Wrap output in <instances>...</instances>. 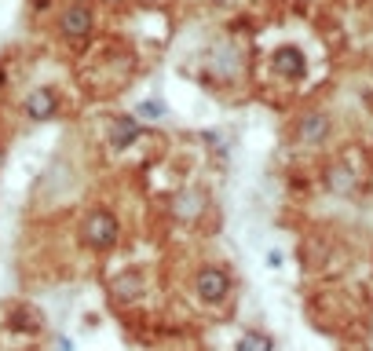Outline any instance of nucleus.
<instances>
[{
	"label": "nucleus",
	"mask_w": 373,
	"mask_h": 351,
	"mask_svg": "<svg viewBox=\"0 0 373 351\" xmlns=\"http://www.w3.org/2000/svg\"><path fill=\"white\" fill-rule=\"evenodd\" d=\"M99 30V15L92 8V0H70L59 15H55V33L62 44H70V48H84L88 40L96 37Z\"/></svg>",
	"instance_id": "4"
},
{
	"label": "nucleus",
	"mask_w": 373,
	"mask_h": 351,
	"mask_svg": "<svg viewBox=\"0 0 373 351\" xmlns=\"http://www.w3.org/2000/svg\"><path fill=\"white\" fill-rule=\"evenodd\" d=\"M110 4H125V0H110Z\"/></svg>",
	"instance_id": "16"
},
{
	"label": "nucleus",
	"mask_w": 373,
	"mask_h": 351,
	"mask_svg": "<svg viewBox=\"0 0 373 351\" xmlns=\"http://www.w3.org/2000/svg\"><path fill=\"white\" fill-rule=\"evenodd\" d=\"M268 66H271V74L282 77L285 84H300L307 77V55H304V48H297V44H278V48L271 52V59H268Z\"/></svg>",
	"instance_id": "7"
},
{
	"label": "nucleus",
	"mask_w": 373,
	"mask_h": 351,
	"mask_svg": "<svg viewBox=\"0 0 373 351\" xmlns=\"http://www.w3.org/2000/svg\"><path fill=\"white\" fill-rule=\"evenodd\" d=\"M0 329H8V333H15V337H26V340H40L44 333H48L44 315L26 300H8L4 307H0Z\"/></svg>",
	"instance_id": "5"
},
{
	"label": "nucleus",
	"mask_w": 373,
	"mask_h": 351,
	"mask_svg": "<svg viewBox=\"0 0 373 351\" xmlns=\"http://www.w3.org/2000/svg\"><path fill=\"white\" fill-rule=\"evenodd\" d=\"M103 132H106V146L110 150H128L143 136V121L132 117V114H110L103 121Z\"/></svg>",
	"instance_id": "9"
},
{
	"label": "nucleus",
	"mask_w": 373,
	"mask_h": 351,
	"mask_svg": "<svg viewBox=\"0 0 373 351\" xmlns=\"http://www.w3.org/2000/svg\"><path fill=\"white\" fill-rule=\"evenodd\" d=\"M147 297H150V271L143 263H128V267H121L106 278V300H110V307H117V311H132V307H139Z\"/></svg>",
	"instance_id": "3"
},
{
	"label": "nucleus",
	"mask_w": 373,
	"mask_h": 351,
	"mask_svg": "<svg viewBox=\"0 0 373 351\" xmlns=\"http://www.w3.org/2000/svg\"><path fill=\"white\" fill-rule=\"evenodd\" d=\"M268 267H271V271L285 267V256H282V249H271V253H268Z\"/></svg>",
	"instance_id": "13"
},
{
	"label": "nucleus",
	"mask_w": 373,
	"mask_h": 351,
	"mask_svg": "<svg viewBox=\"0 0 373 351\" xmlns=\"http://www.w3.org/2000/svg\"><path fill=\"white\" fill-rule=\"evenodd\" d=\"M132 117H139V121H161L165 117V103L161 99H139Z\"/></svg>",
	"instance_id": "12"
},
{
	"label": "nucleus",
	"mask_w": 373,
	"mask_h": 351,
	"mask_svg": "<svg viewBox=\"0 0 373 351\" xmlns=\"http://www.w3.org/2000/svg\"><path fill=\"white\" fill-rule=\"evenodd\" d=\"M143 4H158V0H143Z\"/></svg>",
	"instance_id": "17"
},
{
	"label": "nucleus",
	"mask_w": 373,
	"mask_h": 351,
	"mask_svg": "<svg viewBox=\"0 0 373 351\" xmlns=\"http://www.w3.org/2000/svg\"><path fill=\"white\" fill-rule=\"evenodd\" d=\"M212 4H231V0H212Z\"/></svg>",
	"instance_id": "15"
},
{
	"label": "nucleus",
	"mask_w": 373,
	"mask_h": 351,
	"mask_svg": "<svg viewBox=\"0 0 373 351\" xmlns=\"http://www.w3.org/2000/svg\"><path fill=\"white\" fill-rule=\"evenodd\" d=\"M194 202H205V194L197 190V187H187L183 194H176V202H172V216H180V219H197L205 205H194Z\"/></svg>",
	"instance_id": "10"
},
{
	"label": "nucleus",
	"mask_w": 373,
	"mask_h": 351,
	"mask_svg": "<svg viewBox=\"0 0 373 351\" xmlns=\"http://www.w3.org/2000/svg\"><path fill=\"white\" fill-rule=\"evenodd\" d=\"M121 234H125V224L110 205H88L77 216V241L92 256H110L121 246Z\"/></svg>",
	"instance_id": "2"
},
{
	"label": "nucleus",
	"mask_w": 373,
	"mask_h": 351,
	"mask_svg": "<svg viewBox=\"0 0 373 351\" xmlns=\"http://www.w3.org/2000/svg\"><path fill=\"white\" fill-rule=\"evenodd\" d=\"M55 347H59V351H74V344L66 340V337H55Z\"/></svg>",
	"instance_id": "14"
},
{
	"label": "nucleus",
	"mask_w": 373,
	"mask_h": 351,
	"mask_svg": "<svg viewBox=\"0 0 373 351\" xmlns=\"http://www.w3.org/2000/svg\"><path fill=\"white\" fill-rule=\"evenodd\" d=\"M329 132H333L329 114H322V110H307V114H300L297 125H293V139L300 146H322L329 139Z\"/></svg>",
	"instance_id": "8"
},
{
	"label": "nucleus",
	"mask_w": 373,
	"mask_h": 351,
	"mask_svg": "<svg viewBox=\"0 0 373 351\" xmlns=\"http://www.w3.org/2000/svg\"><path fill=\"white\" fill-rule=\"evenodd\" d=\"M62 114V96L55 84H37L26 92V99H22V117L33 121V125H48Z\"/></svg>",
	"instance_id": "6"
},
{
	"label": "nucleus",
	"mask_w": 373,
	"mask_h": 351,
	"mask_svg": "<svg viewBox=\"0 0 373 351\" xmlns=\"http://www.w3.org/2000/svg\"><path fill=\"white\" fill-rule=\"evenodd\" d=\"M187 297L197 311L205 315H224L234 304V271L224 260H202L187 275Z\"/></svg>",
	"instance_id": "1"
},
{
	"label": "nucleus",
	"mask_w": 373,
	"mask_h": 351,
	"mask_svg": "<svg viewBox=\"0 0 373 351\" xmlns=\"http://www.w3.org/2000/svg\"><path fill=\"white\" fill-rule=\"evenodd\" d=\"M234 351H275V337L260 326H249L246 333L234 340Z\"/></svg>",
	"instance_id": "11"
}]
</instances>
